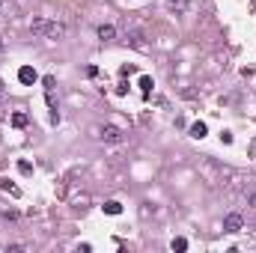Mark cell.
<instances>
[{
	"instance_id": "obj_1",
	"label": "cell",
	"mask_w": 256,
	"mask_h": 253,
	"mask_svg": "<svg viewBox=\"0 0 256 253\" xmlns=\"http://www.w3.org/2000/svg\"><path fill=\"white\" fill-rule=\"evenodd\" d=\"M98 137H101L104 143H122V140H125V131H122L119 125H111V122H107V125L98 128Z\"/></svg>"
},
{
	"instance_id": "obj_2",
	"label": "cell",
	"mask_w": 256,
	"mask_h": 253,
	"mask_svg": "<svg viewBox=\"0 0 256 253\" xmlns=\"http://www.w3.org/2000/svg\"><path fill=\"white\" fill-rule=\"evenodd\" d=\"M241 230H244V218L238 211H233V214L224 218V232H241Z\"/></svg>"
},
{
	"instance_id": "obj_3",
	"label": "cell",
	"mask_w": 256,
	"mask_h": 253,
	"mask_svg": "<svg viewBox=\"0 0 256 253\" xmlns=\"http://www.w3.org/2000/svg\"><path fill=\"white\" fill-rule=\"evenodd\" d=\"M45 36H48V39H63V36H66V24L63 21H48L45 24Z\"/></svg>"
},
{
	"instance_id": "obj_4",
	"label": "cell",
	"mask_w": 256,
	"mask_h": 253,
	"mask_svg": "<svg viewBox=\"0 0 256 253\" xmlns=\"http://www.w3.org/2000/svg\"><path fill=\"white\" fill-rule=\"evenodd\" d=\"M164 6L170 15H185L188 6H191V0H164Z\"/></svg>"
},
{
	"instance_id": "obj_5",
	"label": "cell",
	"mask_w": 256,
	"mask_h": 253,
	"mask_svg": "<svg viewBox=\"0 0 256 253\" xmlns=\"http://www.w3.org/2000/svg\"><path fill=\"white\" fill-rule=\"evenodd\" d=\"M125 42H128L131 48H137V51H146V36H143L140 30H131V33L125 36Z\"/></svg>"
},
{
	"instance_id": "obj_6",
	"label": "cell",
	"mask_w": 256,
	"mask_h": 253,
	"mask_svg": "<svg viewBox=\"0 0 256 253\" xmlns=\"http://www.w3.org/2000/svg\"><path fill=\"white\" fill-rule=\"evenodd\" d=\"M18 81L30 87V84H36V81H39V75H36V69H30V66H21V69H18Z\"/></svg>"
},
{
	"instance_id": "obj_7",
	"label": "cell",
	"mask_w": 256,
	"mask_h": 253,
	"mask_svg": "<svg viewBox=\"0 0 256 253\" xmlns=\"http://www.w3.org/2000/svg\"><path fill=\"white\" fill-rule=\"evenodd\" d=\"M95 33H98L101 42H114V39H116V27H114V24H101Z\"/></svg>"
},
{
	"instance_id": "obj_8",
	"label": "cell",
	"mask_w": 256,
	"mask_h": 253,
	"mask_svg": "<svg viewBox=\"0 0 256 253\" xmlns=\"http://www.w3.org/2000/svg\"><path fill=\"white\" fill-rule=\"evenodd\" d=\"M0 188H3L6 194H12V197H21V188H18V185H12L9 179H0Z\"/></svg>"
},
{
	"instance_id": "obj_9",
	"label": "cell",
	"mask_w": 256,
	"mask_h": 253,
	"mask_svg": "<svg viewBox=\"0 0 256 253\" xmlns=\"http://www.w3.org/2000/svg\"><path fill=\"white\" fill-rule=\"evenodd\" d=\"M104 211H107V214H122V203L107 200V203H104Z\"/></svg>"
},
{
	"instance_id": "obj_10",
	"label": "cell",
	"mask_w": 256,
	"mask_h": 253,
	"mask_svg": "<svg viewBox=\"0 0 256 253\" xmlns=\"http://www.w3.org/2000/svg\"><path fill=\"white\" fill-rule=\"evenodd\" d=\"M206 131H209V128H206V122H194V125H191V137H197V140H200V137H206Z\"/></svg>"
},
{
	"instance_id": "obj_11",
	"label": "cell",
	"mask_w": 256,
	"mask_h": 253,
	"mask_svg": "<svg viewBox=\"0 0 256 253\" xmlns=\"http://www.w3.org/2000/svg\"><path fill=\"white\" fill-rule=\"evenodd\" d=\"M45 24H48L45 18H33V24H30V30H33V33H39V36H45Z\"/></svg>"
},
{
	"instance_id": "obj_12",
	"label": "cell",
	"mask_w": 256,
	"mask_h": 253,
	"mask_svg": "<svg viewBox=\"0 0 256 253\" xmlns=\"http://www.w3.org/2000/svg\"><path fill=\"white\" fill-rule=\"evenodd\" d=\"M27 122H30L27 114H12V125H15V128H27Z\"/></svg>"
},
{
	"instance_id": "obj_13",
	"label": "cell",
	"mask_w": 256,
	"mask_h": 253,
	"mask_svg": "<svg viewBox=\"0 0 256 253\" xmlns=\"http://www.w3.org/2000/svg\"><path fill=\"white\" fill-rule=\"evenodd\" d=\"M170 247H173L176 253H182V250H188V238H173V241H170Z\"/></svg>"
},
{
	"instance_id": "obj_14",
	"label": "cell",
	"mask_w": 256,
	"mask_h": 253,
	"mask_svg": "<svg viewBox=\"0 0 256 253\" xmlns=\"http://www.w3.org/2000/svg\"><path fill=\"white\" fill-rule=\"evenodd\" d=\"M42 87H45V90H54V87H57L54 75H45V78H42Z\"/></svg>"
},
{
	"instance_id": "obj_15",
	"label": "cell",
	"mask_w": 256,
	"mask_h": 253,
	"mask_svg": "<svg viewBox=\"0 0 256 253\" xmlns=\"http://www.w3.org/2000/svg\"><path fill=\"white\" fill-rule=\"evenodd\" d=\"M140 90H143V92H149V90H152V78H146V75H143V78H140Z\"/></svg>"
},
{
	"instance_id": "obj_16",
	"label": "cell",
	"mask_w": 256,
	"mask_h": 253,
	"mask_svg": "<svg viewBox=\"0 0 256 253\" xmlns=\"http://www.w3.org/2000/svg\"><path fill=\"white\" fill-rule=\"evenodd\" d=\"M18 170H21L24 176H30V173H33V167H30V161H18Z\"/></svg>"
},
{
	"instance_id": "obj_17",
	"label": "cell",
	"mask_w": 256,
	"mask_h": 253,
	"mask_svg": "<svg viewBox=\"0 0 256 253\" xmlns=\"http://www.w3.org/2000/svg\"><path fill=\"white\" fill-rule=\"evenodd\" d=\"M134 71H137V69H134V66H122V69H119V75H122V78H125V75H134Z\"/></svg>"
},
{
	"instance_id": "obj_18",
	"label": "cell",
	"mask_w": 256,
	"mask_h": 253,
	"mask_svg": "<svg viewBox=\"0 0 256 253\" xmlns=\"http://www.w3.org/2000/svg\"><path fill=\"white\" fill-rule=\"evenodd\" d=\"M3 218H9V221H15V218H18V211H15V208H3Z\"/></svg>"
},
{
	"instance_id": "obj_19",
	"label": "cell",
	"mask_w": 256,
	"mask_h": 253,
	"mask_svg": "<svg viewBox=\"0 0 256 253\" xmlns=\"http://www.w3.org/2000/svg\"><path fill=\"white\" fill-rule=\"evenodd\" d=\"M247 203H250V206H253V208H256V191H253V194H250V197H247Z\"/></svg>"
},
{
	"instance_id": "obj_20",
	"label": "cell",
	"mask_w": 256,
	"mask_h": 253,
	"mask_svg": "<svg viewBox=\"0 0 256 253\" xmlns=\"http://www.w3.org/2000/svg\"><path fill=\"white\" fill-rule=\"evenodd\" d=\"M0 15H3V0H0Z\"/></svg>"
},
{
	"instance_id": "obj_21",
	"label": "cell",
	"mask_w": 256,
	"mask_h": 253,
	"mask_svg": "<svg viewBox=\"0 0 256 253\" xmlns=\"http://www.w3.org/2000/svg\"><path fill=\"white\" fill-rule=\"evenodd\" d=\"M0 51H3V39H0Z\"/></svg>"
},
{
	"instance_id": "obj_22",
	"label": "cell",
	"mask_w": 256,
	"mask_h": 253,
	"mask_svg": "<svg viewBox=\"0 0 256 253\" xmlns=\"http://www.w3.org/2000/svg\"><path fill=\"white\" fill-rule=\"evenodd\" d=\"M253 232H256V227H253Z\"/></svg>"
}]
</instances>
